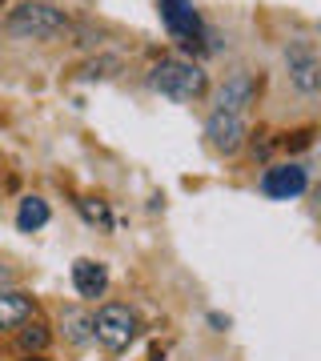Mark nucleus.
I'll list each match as a JSON object with an SVG mask.
<instances>
[{
    "instance_id": "obj_1",
    "label": "nucleus",
    "mask_w": 321,
    "mask_h": 361,
    "mask_svg": "<svg viewBox=\"0 0 321 361\" xmlns=\"http://www.w3.org/2000/svg\"><path fill=\"white\" fill-rule=\"evenodd\" d=\"M149 85L161 97H169V101H197L209 89V77L197 65H189V61H161L149 73Z\"/></svg>"
},
{
    "instance_id": "obj_2",
    "label": "nucleus",
    "mask_w": 321,
    "mask_h": 361,
    "mask_svg": "<svg viewBox=\"0 0 321 361\" xmlns=\"http://www.w3.org/2000/svg\"><path fill=\"white\" fill-rule=\"evenodd\" d=\"M8 32L13 37H25V40H52V37H61V32H68V20L52 4L25 0L20 8L8 13Z\"/></svg>"
},
{
    "instance_id": "obj_3",
    "label": "nucleus",
    "mask_w": 321,
    "mask_h": 361,
    "mask_svg": "<svg viewBox=\"0 0 321 361\" xmlns=\"http://www.w3.org/2000/svg\"><path fill=\"white\" fill-rule=\"evenodd\" d=\"M92 337H97L104 349L121 353V349H128L133 337H137V313L128 310V305H121V301H109V305H101L97 317H92Z\"/></svg>"
},
{
    "instance_id": "obj_4",
    "label": "nucleus",
    "mask_w": 321,
    "mask_h": 361,
    "mask_svg": "<svg viewBox=\"0 0 321 361\" xmlns=\"http://www.w3.org/2000/svg\"><path fill=\"white\" fill-rule=\"evenodd\" d=\"M285 65H289V80H293L301 92H313L321 89V61H317V49L313 40H293L285 49Z\"/></svg>"
},
{
    "instance_id": "obj_5",
    "label": "nucleus",
    "mask_w": 321,
    "mask_h": 361,
    "mask_svg": "<svg viewBox=\"0 0 321 361\" xmlns=\"http://www.w3.org/2000/svg\"><path fill=\"white\" fill-rule=\"evenodd\" d=\"M157 8H161L165 28L181 40V44H189L193 49L197 40L205 37V25H201V16H197V8H193L189 0H157Z\"/></svg>"
},
{
    "instance_id": "obj_6",
    "label": "nucleus",
    "mask_w": 321,
    "mask_h": 361,
    "mask_svg": "<svg viewBox=\"0 0 321 361\" xmlns=\"http://www.w3.org/2000/svg\"><path fill=\"white\" fill-rule=\"evenodd\" d=\"M309 185V173L301 165H273L265 169L261 177V193L265 197H277V201H289V197H301Z\"/></svg>"
},
{
    "instance_id": "obj_7",
    "label": "nucleus",
    "mask_w": 321,
    "mask_h": 361,
    "mask_svg": "<svg viewBox=\"0 0 321 361\" xmlns=\"http://www.w3.org/2000/svg\"><path fill=\"white\" fill-rule=\"evenodd\" d=\"M205 137H209V145H213L217 153L229 157L245 145V121L233 116V113H217V109H213V116L205 121Z\"/></svg>"
},
{
    "instance_id": "obj_8",
    "label": "nucleus",
    "mask_w": 321,
    "mask_h": 361,
    "mask_svg": "<svg viewBox=\"0 0 321 361\" xmlns=\"http://www.w3.org/2000/svg\"><path fill=\"white\" fill-rule=\"evenodd\" d=\"M257 97V80L249 77V73H233V77H225V85L217 89V113H233L241 116L249 104H253Z\"/></svg>"
},
{
    "instance_id": "obj_9",
    "label": "nucleus",
    "mask_w": 321,
    "mask_h": 361,
    "mask_svg": "<svg viewBox=\"0 0 321 361\" xmlns=\"http://www.w3.org/2000/svg\"><path fill=\"white\" fill-rule=\"evenodd\" d=\"M32 317V297L20 289H0V329H20Z\"/></svg>"
},
{
    "instance_id": "obj_10",
    "label": "nucleus",
    "mask_w": 321,
    "mask_h": 361,
    "mask_svg": "<svg viewBox=\"0 0 321 361\" xmlns=\"http://www.w3.org/2000/svg\"><path fill=\"white\" fill-rule=\"evenodd\" d=\"M73 285H77V293H80V297H101V293H104V285H109V273H104L101 261L80 257L77 265H73Z\"/></svg>"
},
{
    "instance_id": "obj_11",
    "label": "nucleus",
    "mask_w": 321,
    "mask_h": 361,
    "mask_svg": "<svg viewBox=\"0 0 321 361\" xmlns=\"http://www.w3.org/2000/svg\"><path fill=\"white\" fill-rule=\"evenodd\" d=\"M40 225H49V205H44L40 197H25V201H20V213H16V229L37 233Z\"/></svg>"
},
{
    "instance_id": "obj_12",
    "label": "nucleus",
    "mask_w": 321,
    "mask_h": 361,
    "mask_svg": "<svg viewBox=\"0 0 321 361\" xmlns=\"http://www.w3.org/2000/svg\"><path fill=\"white\" fill-rule=\"evenodd\" d=\"M64 334H68V341L73 345H85L92 337V317L80 310H64Z\"/></svg>"
},
{
    "instance_id": "obj_13",
    "label": "nucleus",
    "mask_w": 321,
    "mask_h": 361,
    "mask_svg": "<svg viewBox=\"0 0 321 361\" xmlns=\"http://www.w3.org/2000/svg\"><path fill=\"white\" fill-rule=\"evenodd\" d=\"M49 345V329H44V325H20V349H25V353H40V349Z\"/></svg>"
},
{
    "instance_id": "obj_14",
    "label": "nucleus",
    "mask_w": 321,
    "mask_h": 361,
    "mask_svg": "<svg viewBox=\"0 0 321 361\" xmlns=\"http://www.w3.org/2000/svg\"><path fill=\"white\" fill-rule=\"evenodd\" d=\"M80 213H85L92 225H101V229H113V213H109L101 201H80Z\"/></svg>"
},
{
    "instance_id": "obj_15",
    "label": "nucleus",
    "mask_w": 321,
    "mask_h": 361,
    "mask_svg": "<svg viewBox=\"0 0 321 361\" xmlns=\"http://www.w3.org/2000/svg\"><path fill=\"white\" fill-rule=\"evenodd\" d=\"M0 285H13V269H4V265H0Z\"/></svg>"
},
{
    "instance_id": "obj_16",
    "label": "nucleus",
    "mask_w": 321,
    "mask_h": 361,
    "mask_svg": "<svg viewBox=\"0 0 321 361\" xmlns=\"http://www.w3.org/2000/svg\"><path fill=\"white\" fill-rule=\"evenodd\" d=\"M28 361H44V357H28Z\"/></svg>"
}]
</instances>
